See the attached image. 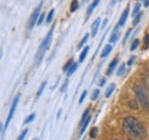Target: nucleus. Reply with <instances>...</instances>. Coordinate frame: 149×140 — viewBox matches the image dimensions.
<instances>
[{
  "mask_svg": "<svg viewBox=\"0 0 149 140\" xmlns=\"http://www.w3.org/2000/svg\"><path fill=\"white\" fill-rule=\"evenodd\" d=\"M123 130L130 138H133V139H142L147 135V131L143 124L132 116H129L124 120Z\"/></svg>",
  "mask_w": 149,
  "mask_h": 140,
  "instance_id": "nucleus-1",
  "label": "nucleus"
},
{
  "mask_svg": "<svg viewBox=\"0 0 149 140\" xmlns=\"http://www.w3.org/2000/svg\"><path fill=\"white\" fill-rule=\"evenodd\" d=\"M54 27H55V25H53V26H52V29L49 30V32L47 33L46 38L42 40V42H41V45H40V47H39V50H38L37 56H36V64H37V65H39V63L41 62V59H42L44 55H45V53H46V50L48 49V47H49V45H51Z\"/></svg>",
  "mask_w": 149,
  "mask_h": 140,
  "instance_id": "nucleus-2",
  "label": "nucleus"
},
{
  "mask_svg": "<svg viewBox=\"0 0 149 140\" xmlns=\"http://www.w3.org/2000/svg\"><path fill=\"white\" fill-rule=\"evenodd\" d=\"M134 92L136 95V98L139 103L143 107V109L149 110V95L143 86H136L134 88Z\"/></svg>",
  "mask_w": 149,
  "mask_h": 140,
  "instance_id": "nucleus-3",
  "label": "nucleus"
},
{
  "mask_svg": "<svg viewBox=\"0 0 149 140\" xmlns=\"http://www.w3.org/2000/svg\"><path fill=\"white\" fill-rule=\"evenodd\" d=\"M19 96L17 97H15V99H14V102H13V104H12V107H10V109H9V114H8V117H7V120H6V123H5V126H3V131H6V129L8 128V124L10 122V120L13 119V115H14V112H15V109H16V106L19 104Z\"/></svg>",
  "mask_w": 149,
  "mask_h": 140,
  "instance_id": "nucleus-4",
  "label": "nucleus"
},
{
  "mask_svg": "<svg viewBox=\"0 0 149 140\" xmlns=\"http://www.w3.org/2000/svg\"><path fill=\"white\" fill-rule=\"evenodd\" d=\"M41 5H42V2H40V5L38 6L37 8L33 10V13L31 14V16H30V19H29V29H32L33 26H35V24H37L38 22V16H39V13H40V8H41Z\"/></svg>",
  "mask_w": 149,
  "mask_h": 140,
  "instance_id": "nucleus-5",
  "label": "nucleus"
},
{
  "mask_svg": "<svg viewBox=\"0 0 149 140\" xmlns=\"http://www.w3.org/2000/svg\"><path fill=\"white\" fill-rule=\"evenodd\" d=\"M129 12H130V7H127V8L125 9V12L123 13V15L120 16L119 22H118V26H123V25L125 24V22H126V19H127V16H129Z\"/></svg>",
  "mask_w": 149,
  "mask_h": 140,
  "instance_id": "nucleus-6",
  "label": "nucleus"
},
{
  "mask_svg": "<svg viewBox=\"0 0 149 140\" xmlns=\"http://www.w3.org/2000/svg\"><path fill=\"white\" fill-rule=\"evenodd\" d=\"M99 27H100V18L97 17L93 22V24H92V29H91V31H92L91 34H92V36H95V35H96V32H97Z\"/></svg>",
  "mask_w": 149,
  "mask_h": 140,
  "instance_id": "nucleus-7",
  "label": "nucleus"
},
{
  "mask_svg": "<svg viewBox=\"0 0 149 140\" xmlns=\"http://www.w3.org/2000/svg\"><path fill=\"white\" fill-rule=\"evenodd\" d=\"M88 50H90V47H88V46H86V47L83 49V51L80 53V57H79V63H83V62H84V59H85L86 55L88 53Z\"/></svg>",
  "mask_w": 149,
  "mask_h": 140,
  "instance_id": "nucleus-8",
  "label": "nucleus"
},
{
  "mask_svg": "<svg viewBox=\"0 0 149 140\" xmlns=\"http://www.w3.org/2000/svg\"><path fill=\"white\" fill-rule=\"evenodd\" d=\"M99 2H100V0H94L93 2H92V3L90 5V7L87 8V15H88V16H90V15L92 14L93 9L95 8V7H96V6H97V5H99Z\"/></svg>",
  "mask_w": 149,
  "mask_h": 140,
  "instance_id": "nucleus-9",
  "label": "nucleus"
},
{
  "mask_svg": "<svg viewBox=\"0 0 149 140\" xmlns=\"http://www.w3.org/2000/svg\"><path fill=\"white\" fill-rule=\"evenodd\" d=\"M112 47L110 46V45H108V46H106L104 47V49H103V51H102V54H101V57L102 58H104V57H107L109 54H110V51H111Z\"/></svg>",
  "mask_w": 149,
  "mask_h": 140,
  "instance_id": "nucleus-10",
  "label": "nucleus"
},
{
  "mask_svg": "<svg viewBox=\"0 0 149 140\" xmlns=\"http://www.w3.org/2000/svg\"><path fill=\"white\" fill-rule=\"evenodd\" d=\"M90 121H91V117L88 116L86 120H85V122L83 123V125H81V130H80V133L83 135L84 132H85V130H86V128L88 126V123H90Z\"/></svg>",
  "mask_w": 149,
  "mask_h": 140,
  "instance_id": "nucleus-11",
  "label": "nucleus"
},
{
  "mask_svg": "<svg viewBox=\"0 0 149 140\" xmlns=\"http://www.w3.org/2000/svg\"><path fill=\"white\" fill-rule=\"evenodd\" d=\"M116 31H117V30L115 29V32L112 33V35L110 36V40H109V41H110V42H112V43H113V42H116V41L118 40L119 35H120V33H119V32H116Z\"/></svg>",
  "mask_w": 149,
  "mask_h": 140,
  "instance_id": "nucleus-12",
  "label": "nucleus"
},
{
  "mask_svg": "<svg viewBox=\"0 0 149 140\" xmlns=\"http://www.w3.org/2000/svg\"><path fill=\"white\" fill-rule=\"evenodd\" d=\"M115 90V84L112 83V84H110L109 87H108V89H107V91H106V98H109L110 96H111V93H112V91Z\"/></svg>",
  "mask_w": 149,
  "mask_h": 140,
  "instance_id": "nucleus-13",
  "label": "nucleus"
},
{
  "mask_svg": "<svg viewBox=\"0 0 149 140\" xmlns=\"http://www.w3.org/2000/svg\"><path fill=\"white\" fill-rule=\"evenodd\" d=\"M46 84H47V82L45 81V82H42V84L40 86V88L38 89V91H37V95H36V98H39L40 96H41V93H42V91H44V89H45V87H46Z\"/></svg>",
  "mask_w": 149,
  "mask_h": 140,
  "instance_id": "nucleus-14",
  "label": "nucleus"
},
{
  "mask_svg": "<svg viewBox=\"0 0 149 140\" xmlns=\"http://www.w3.org/2000/svg\"><path fill=\"white\" fill-rule=\"evenodd\" d=\"M140 7H141V5H140L139 2H136L135 6H134V9H133V13H132V16H133V17H135V16L140 13V12H139V10H140Z\"/></svg>",
  "mask_w": 149,
  "mask_h": 140,
  "instance_id": "nucleus-15",
  "label": "nucleus"
},
{
  "mask_svg": "<svg viewBox=\"0 0 149 140\" xmlns=\"http://www.w3.org/2000/svg\"><path fill=\"white\" fill-rule=\"evenodd\" d=\"M78 7H79L78 1H77V0H72V2H71V7H70V12H71V13L76 12V10L78 9Z\"/></svg>",
  "mask_w": 149,
  "mask_h": 140,
  "instance_id": "nucleus-16",
  "label": "nucleus"
},
{
  "mask_svg": "<svg viewBox=\"0 0 149 140\" xmlns=\"http://www.w3.org/2000/svg\"><path fill=\"white\" fill-rule=\"evenodd\" d=\"M117 63H118V59H117V58H115V59L112 60L111 63L109 64V71H108V74H110V73H111L112 70H113V69L116 67V65H117Z\"/></svg>",
  "mask_w": 149,
  "mask_h": 140,
  "instance_id": "nucleus-17",
  "label": "nucleus"
},
{
  "mask_svg": "<svg viewBox=\"0 0 149 140\" xmlns=\"http://www.w3.org/2000/svg\"><path fill=\"white\" fill-rule=\"evenodd\" d=\"M77 67H78V64H77V63H74V64L71 65V67H70L69 70L67 71V74H68V76H70V75L74 73V71L77 70Z\"/></svg>",
  "mask_w": 149,
  "mask_h": 140,
  "instance_id": "nucleus-18",
  "label": "nucleus"
},
{
  "mask_svg": "<svg viewBox=\"0 0 149 140\" xmlns=\"http://www.w3.org/2000/svg\"><path fill=\"white\" fill-rule=\"evenodd\" d=\"M88 38H90V34H88V33H86V34L84 35V38L81 39V41H80V42H79V45H78V49H79V48H81V47L85 45V42L88 40Z\"/></svg>",
  "mask_w": 149,
  "mask_h": 140,
  "instance_id": "nucleus-19",
  "label": "nucleus"
},
{
  "mask_svg": "<svg viewBox=\"0 0 149 140\" xmlns=\"http://www.w3.org/2000/svg\"><path fill=\"white\" fill-rule=\"evenodd\" d=\"M88 113H90V108H87V109H86V110L84 112L83 116H81V122H80V124H81V125H83V123L85 122V120H86V119H87V117L90 116V115H88Z\"/></svg>",
  "mask_w": 149,
  "mask_h": 140,
  "instance_id": "nucleus-20",
  "label": "nucleus"
},
{
  "mask_svg": "<svg viewBox=\"0 0 149 140\" xmlns=\"http://www.w3.org/2000/svg\"><path fill=\"white\" fill-rule=\"evenodd\" d=\"M72 64H74V60H72V58H70V60H68V63L64 65V67H63V71H65V72H67V71H68L69 69H70V67H71V65H72Z\"/></svg>",
  "mask_w": 149,
  "mask_h": 140,
  "instance_id": "nucleus-21",
  "label": "nucleus"
},
{
  "mask_svg": "<svg viewBox=\"0 0 149 140\" xmlns=\"http://www.w3.org/2000/svg\"><path fill=\"white\" fill-rule=\"evenodd\" d=\"M129 106H130L132 109H138V103H136V100H130L129 102Z\"/></svg>",
  "mask_w": 149,
  "mask_h": 140,
  "instance_id": "nucleus-22",
  "label": "nucleus"
},
{
  "mask_svg": "<svg viewBox=\"0 0 149 140\" xmlns=\"http://www.w3.org/2000/svg\"><path fill=\"white\" fill-rule=\"evenodd\" d=\"M138 46H139V40L135 39V40L132 42V45H131V50H135V49L138 48Z\"/></svg>",
  "mask_w": 149,
  "mask_h": 140,
  "instance_id": "nucleus-23",
  "label": "nucleus"
},
{
  "mask_svg": "<svg viewBox=\"0 0 149 140\" xmlns=\"http://www.w3.org/2000/svg\"><path fill=\"white\" fill-rule=\"evenodd\" d=\"M35 117H36V115H35V114H31V115H29V116H28V117L24 120V123H25V124L30 123L31 121H33V120H35Z\"/></svg>",
  "mask_w": 149,
  "mask_h": 140,
  "instance_id": "nucleus-24",
  "label": "nucleus"
},
{
  "mask_svg": "<svg viewBox=\"0 0 149 140\" xmlns=\"http://www.w3.org/2000/svg\"><path fill=\"white\" fill-rule=\"evenodd\" d=\"M141 16H142V13H139L135 17H134V21H133V25H136L139 22H140V18H141Z\"/></svg>",
  "mask_w": 149,
  "mask_h": 140,
  "instance_id": "nucleus-25",
  "label": "nucleus"
},
{
  "mask_svg": "<svg viewBox=\"0 0 149 140\" xmlns=\"http://www.w3.org/2000/svg\"><path fill=\"white\" fill-rule=\"evenodd\" d=\"M54 12H55L54 9H52V10L49 12L48 16H47V18H46V22H48V23H49V22H52V18H53V16H54Z\"/></svg>",
  "mask_w": 149,
  "mask_h": 140,
  "instance_id": "nucleus-26",
  "label": "nucleus"
},
{
  "mask_svg": "<svg viewBox=\"0 0 149 140\" xmlns=\"http://www.w3.org/2000/svg\"><path fill=\"white\" fill-rule=\"evenodd\" d=\"M124 71H125V64H122V65L119 66L118 71H117V75H122V74L124 73Z\"/></svg>",
  "mask_w": 149,
  "mask_h": 140,
  "instance_id": "nucleus-27",
  "label": "nucleus"
},
{
  "mask_svg": "<svg viewBox=\"0 0 149 140\" xmlns=\"http://www.w3.org/2000/svg\"><path fill=\"white\" fill-rule=\"evenodd\" d=\"M99 95H100V91H99L97 89H95V90L93 91V93H92V97H91V98H92V100H95V99L99 97Z\"/></svg>",
  "mask_w": 149,
  "mask_h": 140,
  "instance_id": "nucleus-28",
  "label": "nucleus"
},
{
  "mask_svg": "<svg viewBox=\"0 0 149 140\" xmlns=\"http://www.w3.org/2000/svg\"><path fill=\"white\" fill-rule=\"evenodd\" d=\"M96 135H97V129H96V128H93V129L91 130L90 136H91V138H92V139H94V138L96 137Z\"/></svg>",
  "mask_w": 149,
  "mask_h": 140,
  "instance_id": "nucleus-29",
  "label": "nucleus"
},
{
  "mask_svg": "<svg viewBox=\"0 0 149 140\" xmlns=\"http://www.w3.org/2000/svg\"><path fill=\"white\" fill-rule=\"evenodd\" d=\"M44 19H45V14H44V13H41V14H40V16H39V19H38V22H37V25H41V24H42V22H44Z\"/></svg>",
  "mask_w": 149,
  "mask_h": 140,
  "instance_id": "nucleus-30",
  "label": "nucleus"
},
{
  "mask_svg": "<svg viewBox=\"0 0 149 140\" xmlns=\"http://www.w3.org/2000/svg\"><path fill=\"white\" fill-rule=\"evenodd\" d=\"M26 133H28V130L25 129V130H24V131H23V132H22V133L19 135V138H17V140H23V139H24V138H25V136H26Z\"/></svg>",
  "mask_w": 149,
  "mask_h": 140,
  "instance_id": "nucleus-31",
  "label": "nucleus"
},
{
  "mask_svg": "<svg viewBox=\"0 0 149 140\" xmlns=\"http://www.w3.org/2000/svg\"><path fill=\"white\" fill-rule=\"evenodd\" d=\"M86 95H87V91H83V93H81V96H80V99H79V104H81V103L84 102Z\"/></svg>",
  "mask_w": 149,
  "mask_h": 140,
  "instance_id": "nucleus-32",
  "label": "nucleus"
},
{
  "mask_svg": "<svg viewBox=\"0 0 149 140\" xmlns=\"http://www.w3.org/2000/svg\"><path fill=\"white\" fill-rule=\"evenodd\" d=\"M145 43H146V48L149 47V34H147L145 36Z\"/></svg>",
  "mask_w": 149,
  "mask_h": 140,
  "instance_id": "nucleus-33",
  "label": "nucleus"
},
{
  "mask_svg": "<svg viewBox=\"0 0 149 140\" xmlns=\"http://www.w3.org/2000/svg\"><path fill=\"white\" fill-rule=\"evenodd\" d=\"M68 87V81H65L64 82V84H63V87L61 88V92H63V91H65V89Z\"/></svg>",
  "mask_w": 149,
  "mask_h": 140,
  "instance_id": "nucleus-34",
  "label": "nucleus"
},
{
  "mask_svg": "<svg viewBox=\"0 0 149 140\" xmlns=\"http://www.w3.org/2000/svg\"><path fill=\"white\" fill-rule=\"evenodd\" d=\"M134 59H135V57H133V56L130 57V60L127 62V65H132V64H133V62H134Z\"/></svg>",
  "mask_w": 149,
  "mask_h": 140,
  "instance_id": "nucleus-35",
  "label": "nucleus"
},
{
  "mask_svg": "<svg viewBox=\"0 0 149 140\" xmlns=\"http://www.w3.org/2000/svg\"><path fill=\"white\" fill-rule=\"evenodd\" d=\"M104 82H106V79H101V80H100V82H99V86H100V87H102V86L104 84Z\"/></svg>",
  "mask_w": 149,
  "mask_h": 140,
  "instance_id": "nucleus-36",
  "label": "nucleus"
},
{
  "mask_svg": "<svg viewBox=\"0 0 149 140\" xmlns=\"http://www.w3.org/2000/svg\"><path fill=\"white\" fill-rule=\"evenodd\" d=\"M107 23H108V19H107V18H106V19H104V21H103V24H102V27H104V26H106V25H107Z\"/></svg>",
  "mask_w": 149,
  "mask_h": 140,
  "instance_id": "nucleus-37",
  "label": "nucleus"
},
{
  "mask_svg": "<svg viewBox=\"0 0 149 140\" xmlns=\"http://www.w3.org/2000/svg\"><path fill=\"white\" fill-rule=\"evenodd\" d=\"M143 3H145V6H146V7H148V6H149V0H145V1H143Z\"/></svg>",
  "mask_w": 149,
  "mask_h": 140,
  "instance_id": "nucleus-38",
  "label": "nucleus"
},
{
  "mask_svg": "<svg viewBox=\"0 0 149 140\" xmlns=\"http://www.w3.org/2000/svg\"><path fill=\"white\" fill-rule=\"evenodd\" d=\"M130 33H131V30H129V31H127V34H126V36H125V40H126V39H127V36H129V35H130Z\"/></svg>",
  "mask_w": 149,
  "mask_h": 140,
  "instance_id": "nucleus-39",
  "label": "nucleus"
},
{
  "mask_svg": "<svg viewBox=\"0 0 149 140\" xmlns=\"http://www.w3.org/2000/svg\"><path fill=\"white\" fill-rule=\"evenodd\" d=\"M148 86H149V81H148Z\"/></svg>",
  "mask_w": 149,
  "mask_h": 140,
  "instance_id": "nucleus-40",
  "label": "nucleus"
}]
</instances>
